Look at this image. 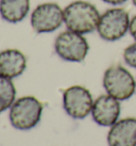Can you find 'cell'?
I'll return each instance as SVG.
<instances>
[{
    "label": "cell",
    "instance_id": "13",
    "mask_svg": "<svg viewBox=\"0 0 136 146\" xmlns=\"http://www.w3.org/2000/svg\"><path fill=\"white\" fill-rule=\"evenodd\" d=\"M123 60L125 64L136 69V41L125 47L123 50Z\"/></svg>",
    "mask_w": 136,
    "mask_h": 146
},
{
    "label": "cell",
    "instance_id": "4",
    "mask_svg": "<svg viewBox=\"0 0 136 146\" xmlns=\"http://www.w3.org/2000/svg\"><path fill=\"white\" fill-rule=\"evenodd\" d=\"M43 114V105L34 96L20 97L10 108V122L14 128L30 130L40 121Z\"/></svg>",
    "mask_w": 136,
    "mask_h": 146
},
{
    "label": "cell",
    "instance_id": "6",
    "mask_svg": "<svg viewBox=\"0 0 136 146\" xmlns=\"http://www.w3.org/2000/svg\"><path fill=\"white\" fill-rule=\"evenodd\" d=\"M30 21L36 33L54 32L64 23V10L54 2L38 4L31 14Z\"/></svg>",
    "mask_w": 136,
    "mask_h": 146
},
{
    "label": "cell",
    "instance_id": "11",
    "mask_svg": "<svg viewBox=\"0 0 136 146\" xmlns=\"http://www.w3.org/2000/svg\"><path fill=\"white\" fill-rule=\"evenodd\" d=\"M30 0H0V16L10 24H17L27 17Z\"/></svg>",
    "mask_w": 136,
    "mask_h": 146
},
{
    "label": "cell",
    "instance_id": "2",
    "mask_svg": "<svg viewBox=\"0 0 136 146\" xmlns=\"http://www.w3.org/2000/svg\"><path fill=\"white\" fill-rule=\"evenodd\" d=\"M103 88L106 94L119 102L128 100L136 91V80L122 65L110 66L103 75Z\"/></svg>",
    "mask_w": 136,
    "mask_h": 146
},
{
    "label": "cell",
    "instance_id": "12",
    "mask_svg": "<svg viewBox=\"0 0 136 146\" xmlns=\"http://www.w3.org/2000/svg\"><path fill=\"white\" fill-rule=\"evenodd\" d=\"M16 89L12 79L0 76V113L11 108L15 102Z\"/></svg>",
    "mask_w": 136,
    "mask_h": 146
},
{
    "label": "cell",
    "instance_id": "15",
    "mask_svg": "<svg viewBox=\"0 0 136 146\" xmlns=\"http://www.w3.org/2000/svg\"><path fill=\"white\" fill-rule=\"evenodd\" d=\"M102 1L104 3L113 5V7H119V5H122L123 3H125L128 0H102Z\"/></svg>",
    "mask_w": 136,
    "mask_h": 146
},
{
    "label": "cell",
    "instance_id": "14",
    "mask_svg": "<svg viewBox=\"0 0 136 146\" xmlns=\"http://www.w3.org/2000/svg\"><path fill=\"white\" fill-rule=\"evenodd\" d=\"M129 33L130 35L136 41V14L131 18V23H130V29H129Z\"/></svg>",
    "mask_w": 136,
    "mask_h": 146
},
{
    "label": "cell",
    "instance_id": "16",
    "mask_svg": "<svg viewBox=\"0 0 136 146\" xmlns=\"http://www.w3.org/2000/svg\"><path fill=\"white\" fill-rule=\"evenodd\" d=\"M132 3L134 4V7L136 8V0H132Z\"/></svg>",
    "mask_w": 136,
    "mask_h": 146
},
{
    "label": "cell",
    "instance_id": "10",
    "mask_svg": "<svg viewBox=\"0 0 136 146\" xmlns=\"http://www.w3.org/2000/svg\"><path fill=\"white\" fill-rule=\"evenodd\" d=\"M27 68V58L17 49L0 51V76L13 79L20 76Z\"/></svg>",
    "mask_w": 136,
    "mask_h": 146
},
{
    "label": "cell",
    "instance_id": "9",
    "mask_svg": "<svg viewBox=\"0 0 136 146\" xmlns=\"http://www.w3.org/2000/svg\"><path fill=\"white\" fill-rule=\"evenodd\" d=\"M108 146H136V118L118 119L108 133Z\"/></svg>",
    "mask_w": 136,
    "mask_h": 146
},
{
    "label": "cell",
    "instance_id": "7",
    "mask_svg": "<svg viewBox=\"0 0 136 146\" xmlns=\"http://www.w3.org/2000/svg\"><path fill=\"white\" fill-rule=\"evenodd\" d=\"M94 99L90 92L81 85H73L63 93V107L66 113L76 119H83L92 113Z\"/></svg>",
    "mask_w": 136,
    "mask_h": 146
},
{
    "label": "cell",
    "instance_id": "5",
    "mask_svg": "<svg viewBox=\"0 0 136 146\" xmlns=\"http://www.w3.org/2000/svg\"><path fill=\"white\" fill-rule=\"evenodd\" d=\"M54 49L56 54L65 61L82 62L87 56L89 45L83 34L67 30L57 35Z\"/></svg>",
    "mask_w": 136,
    "mask_h": 146
},
{
    "label": "cell",
    "instance_id": "8",
    "mask_svg": "<svg viewBox=\"0 0 136 146\" xmlns=\"http://www.w3.org/2000/svg\"><path fill=\"white\" fill-rule=\"evenodd\" d=\"M121 107L120 102L111 95H101L94 102L92 109V119L103 127H111L119 119Z\"/></svg>",
    "mask_w": 136,
    "mask_h": 146
},
{
    "label": "cell",
    "instance_id": "3",
    "mask_svg": "<svg viewBox=\"0 0 136 146\" xmlns=\"http://www.w3.org/2000/svg\"><path fill=\"white\" fill-rule=\"evenodd\" d=\"M130 23L131 17L128 11L120 7H114L100 15L96 31L104 41L116 42L129 32Z\"/></svg>",
    "mask_w": 136,
    "mask_h": 146
},
{
    "label": "cell",
    "instance_id": "1",
    "mask_svg": "<svg viewBox=\"0 0 136 146\" xmlns=\"http://www.w3.org/2000/svg\"><path fill=\"white\" fill-rule=\"evenodd\" d=\"M100 15L92 3L77 0L64 9V24L68 30L84 35L97 30Z\"/></svg>",
    "mask_w": 136,
    "mask_h": 146
}]
</instances>
